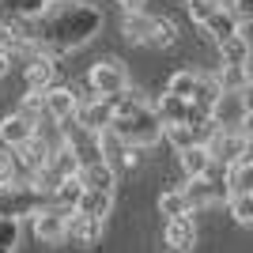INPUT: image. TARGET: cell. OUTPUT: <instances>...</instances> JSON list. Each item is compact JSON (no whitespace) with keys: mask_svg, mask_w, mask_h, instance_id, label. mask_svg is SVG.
<instances>
[{"mask_svg":"<svg viewBox=\"0 0 253 253\" xmlns=\"http://www.w3.org/2000/svg\"><path fill=\"white\" fill-rule=\"evenodd\" d=\"M155 114H159V121H163V128L167 125H189V117H193V106L185 102V98H178V95H159V102H155Z\"/></svg>","mask_w":253,"mask_h":253,"instance_id":"obj_17","label":"cell"},{"mask_svg":"<svg viewBox=\"0 0 253 253\" xmlns=\"http://www.w3.org/2000/svg\"><path fill=\"white\" fill-rule=\"evenodd\" d=\"M215 49H219V57H223V64H227V68H246V61L253 57V45H250V38H246V34H234L231 42L215 45Z\"/></svg>","mask_w":253,"mask_h":253,"instance_id":"obj_22","label":"cell"},{"mask_svg":"<svg viewBox=\"0 0 253 253\" xmlns=\"http://www.w3.org/2000/svg\"><path fill=\"white\" fill-rule=\"evenodd\" d=\"M197 80H201V72H197V68H178V72L167 80V95H178V98H185V102H189L193 91H197Z\"/></svg>","mask_w":253,"mask_h":253,"instance_id":"obj_26","label":"cell"},{"mask_svg":"<svg viewBox=\"0 0 253 253\" xmlns=\"http://www.w3.org/2000/svg\"><path fill=\"white\" fill-rule=\"evenodd\" d=\"M159 215H167V219L193 215L189 201H185V193H181V189H163V193H159Z\"/></svg>","mask_w":253,"mask_h":253,"instance_id":"obj_25","label":"cell"},{"mask_svg":"<svg viewBox=\"0 0 253 253\" xmlns=\"http://www.w3.org/2000/svg\"><path fill=\"white\" fill-rule=\"evenodd\" d=\"M87 87L95 91V98H114V95L132 91V80H128L125 61H117V57H102V61H95V64H91V72H87Z\"/></svg>","mask_w":253,"mask_h":253,"instance_id":"obj_5","label":"cell"},{"mask_svg":"<svg viewBox=\"0 0 253 253\" xmlns=\"http://www.w3.org/2000/svg\"><path fill=\"white\" fill-rule=\"evenodd\" d=\"M31 227H34V238L42 246H61L64 238H68V211H61V208H45V211H38L31 219Z\"/></svg>","mask_w":253,"mask_h":253,"instance_id":"obj_10","label":"cell"},{"mask_svg":"<svg viewBox=\"0 0 253 253\" xmlns=\"http://www.w3.org/2000/svg\"><path fill=\"white\" fill-rule=\"evenodd\" d=\"M231 215L242 227H253V193H246V197H234L231 201Z\"/></svg>","mask_w":253,"mask_h":253,"instance_id":"obj_31","label":"cell"},{"mask_svg":"<svg viewBox=\"0 0 253 253\" xmlns=\"http://www.w3.org/2000/svg\"><path fill=\"white\" fill-rule=\"evenodd\" d=\"M102 231H106V223L76 211V215H68V238H64V242L80 246V250H95V246L102 242Z\"/></svg>","mask_w":253,"mask_h":253,"instance_id":"obj_14","label":"cell"},{"mask_svg":"<svg viewBox=\"0 0 253 253\" xmlns=\"http://www.w3.org/2000/svg\"><path fill=\"white\" fill-rule=\"evenodd\" d=\"M114 4H121V11H125V15H132V11H144V0H114Z\"/></svg>","mask_w":253,"mask_h":253,"instance_id":"obj_34","label":"cell"},{"mask_svg":"<svg viewBox=\"0 0 253 253\" xmlns=\"http://www.w3.org/2000/svg\"><path fill=\"white\" fill-rule=\"evenodd\" d=\"M185 8H189V19L197 23V27H208L211 19H215V11H223L219 4H215V0H189V4H185Z\"/></svg>","mask_w":253,"mask_h":253,"instance_id":"obj_29","label":"cell"},{"mask_svg":"<svg viewBox=\"0 0 253 253\" xmlns=\"http://www.w3.org/2000/svg\"><path fill=\"white\" fill-rule=\"evenodd\" d=\"M163 242L170 253H189L197 246V219L193 215H181V219H167L163 227Z\"/></svg>","mask_w":253,"mask_h":253,"instance_id":"obj_13","label":"cell"},{"mask_svg":"<svg viewBox=\"0 0 253 253\" xmlns=\"http://www.w3.org/2000/svg\"><path fill=\"white\" fill-rule=\"evenodd\" d=\"M181 193H185V201H189V208H211V204H231L234 193L231 185H227V170H211L208 178H197V181H185L181 185Z\"/></svg>","mask_w":253,"mask_h":253,"instance_id":"obj_6","label":"cell"},{"mask_svg":"<svg viewBox=\"0 0 253 253\" xmlns=\"http://www.w3.org/2000/svg\"><path fill=\"white\" fill-rule=\"evenodd\" d=\"M19 227H23V223L0 219V246H4V250H11V253H15V246H19Z\"/></svg>","mask_w":253,"mask_h":253,"instance_id":"obj_32","label":"cell"},{"mask_svg":"<svg viewBox=\"0 0 253 253\" xmlns=\"http://www.w3.org/2000/svg\"><path fill=\"white\" fill-rule=\"evenodd\" d=\"M163 140H170V148L178 151H189V148H197V136H193V125H167L163 128Z\"/></svg>","mask_w":253,"mask_h":253,"instance_id":"obj_28","label":"cell"},{"mask_svg":"<svg viewBox=\"0 0 253 253\" xmlns=\"http://www.w3.org/2000/svg\"><path fill=\"white\" fill-rule=\"evenodd\" d=\"M42 98H45V117H49V121H57V125L76 121V114H80V95H76L72 87L53 84V87L42 91Z\"/></svg>","mask_w":253,"mask_h":253,"instance_id":"obj_8","label":"cell"},{"mask_svg":"<svg viewBox=\"0 0 253 253\" xmlns=\"http://www.w3.org/2000/svg\"><path fill=\"white\" fill-rule=\"evenodd\" d=\"M0 23H4V11H0Z\"/></svg>","mask_w":253,"mask_h":253,"instance_id":"obj_40","label":"cell"},{"mask_svg":"<svg viewBox=\"0 0 253 253\" xmlns=\"http://www.w3.org/2000/svg\"><path fill=\"white\" fill-rule=\"evenodd\" d=\"M110 208H114V193H95V189H87L76 211H80V215H91V219H98V223H106Z\"/></svg>","mask_w":253,"mask_h":253,"instance_id":"obj_24","label":"cell"},{"mask_svg":"<svg viewBox=\"0 0 253 253\" xmlns=\"http://www.w3.org/2000/svg\"><path fill=\"white\" fill-rule=\"evenodd\" d=\"M227 95L223 91V84H219V76H208V72H201V80H197V91H193V98H189V106L197 110V114H215V106H219V98Z\"/></svg>","mask_w":253,"mask_h":253,"instance_id":"obj_15","label":"cell"},{"mask_svg":"<svg viewBox=\"0 0 253 253\" xmlns=\"http://www.w3.org/2000/svg\"><path fill=\"white\" fill-rule=\"evenodd\" d=\"M15 61H19V57H15L11 49H0V76H8V72H11V64H15Z\"/></svg>","mask_w":253,"mask_h":253,"instance_id":"obj_33","label":"cell"},{"mask_svg":"<svg viewBox=\"0 0 253 253\" xmlns=\"http://www.w3.org/2000/svg\"><path fill=\"white\" fill-rule=\"evenodd\" d=\"M125 38L136 45H151V49H170L178 42V23L170 15L132 11V15H125Z\"/></svg>","mask_w":253,"mask_h":253,"instance_id":"obj_3","label":"cell"},{"mask_svg":"<svg viewBox=\"0 0 253 253\" xmlns=\"http://www.w3.org/2000/svg\"><path fill=\"white\" fill-rule=\"evenodd\" d=\"M0 253H11V250H4V246H0Z\"/></svg>","mask_w":253,"mask_h":253,"instance_id":"obj_39","label":"cell"},{"mask_svg":"<svg viewBox=\"0 0 253 253\" xmlns=\"http://www.w3.org/2000/svg\"><path fill=\"white\" fill-rule=\"evenodd\" d=\"M114 117H117V95L114 98H87V102H80L76 121L84 128H91V132H106V128L114 125Z\"/></svg>","mask_w":253,"mask_h":253,"instance_id":"obj_11","label":"cell"},{"mask_svg":"<svg viewBox=\"0 0 253 253\" xmlns=\"http://www.w3.org/2000/svg\"><path fill=\"white\" fill-rule=\"evenodd\" d=\"M19 114L31 117V121H42V117H45V98H42V91H27V95L19 98Z\"/></svg>","mask_w":253,"mask_h":253,"instance_id":"obj_30","label":"cell"},{"mask_svg":"<svg viewBox=\"0 0 253 253\" xmlns=\"http://www.w3.org/2000/svg\"><path fill=\"white\" fill-rule=\"evenodd\" d=\"M178 163H181V170H185V178H189V181L208 178L211 170H215V163H211V151H208V148H189V151H181Z\"/></svg>","mask_w":253,"mask_h":253,"instance_id":"obj_19","label":"cell"},{"mask_svg":"<svg viewBox=\"0 0 253 253\" xmlns=\"http://www.w3.org/2000/svg\"><path fill=\"white\" fill-rule=\"evenodd\" d=\"M215 4H219L223 11H234V4H238V0H215Z\"/></svg>","mask_w":253,"mask_h":253,"instance_id":"obj_38","label":"cell"},{"mask_svg":"<svg viewBox=\"0 0 253 253\" xmlns=\"http://www.w3.org/2000/svg\"><path fill=\"white\" fill-rule=\"evenodd\" d=\"M185 4H189V0H185Z\"/></svg>","mask_w":253,"mask_h":253,"instance_id":"obj_41","label":"cell"},{"mask_svg":"<svg viewBox=\"0 0 253 253\" xmlns=\"http://www.w3.org/2000/svg\"><path fill=\"white\" fill-rule=\"evenodd\" d=\"M242 163H253V136H246V159Z\"/></svg>","mask_w":253,"mask_h":253,"instance_id":"obj_36","label":"cell"},{"mask_svg":"<svg viewBox=\"0 0 253 253\" xmlns=\"http://www.w3.org/2000/svg\"><path fill=\"white\" fill-rule=\"evenodd\" d=\"M242 102H246V114H253V84L242 91Z\"/></svg>","mask_w":253,"mask_h":253,"instance_id":"obj_35","label":"cell"},{"mask_svg":"<svg viewBox=\"0 0 253 253\" xmlns=\"http://www.w3.org/2000/svg\"><path fill=\"white\" fill-rule=\"evenodd\" d=\"M102 159H106V167H114V170L136 167V148H128L114 128H106V132H102Z\"/></svg>","mask_w":253,"mask_h":253,"instance_id":"obj_16","label":"cell"},{"mask_svg":"<svg viewBox=\"0 0 253 253\" xmlns=\"http://www.w3.org/2000/svg\"><path fill=\"white\" fill-rule=\"evenodd\" d=\"M53 80H57V61L53 57L38 53V57L27 61V91H45V87H53Z\"/></svg>","mask_w":253,"mask_h":253,"instance_id":"obj_18","label":"cell"},{"mask_svg":"<svg viewBox=\"0 0 253 253\" xmlns=\"http://www.w3.org/2000/svg\"><path fill=\"white\" fill-rule=\"evenodd\" d=\"M211 163L219 170H234L246 159V132H219V136L208 144Z\"/></svg>","mask_w":253,"mask_h":253,"instance_id":"obj_12","label":"cell"},{"mask_svg":"<svg viewBox=\"0 0 253 253\" xmlns=\"http://www.w3.org/2000/svg\"><path fill=\"white\" fill-rule=\"evenodd\" d=\"M204 34H208L215 45H223V42H231L234 34H242V23H238L234 11H215V19L204 27Z\"/></svg>","mask_w":253,"mask_h":253,"instance_id":"obj_21","label":"cell"},{"mask_svg":"<svg viewBox=\"0 0 253 253\" xmlns=\"http://www.w3.org/2000/svg\"><path fill=\"white\" fill-rule=\"evenodd\" d=\"M117 136L125 140L128 148H155L159 140H163V121H159L155 106H148L136 91H125V95H117V117L114 125H110Z\"/></svg>","mask_w":253,"mask_h":253,"instance_id":"obj_2","label":"cell"},{"mask_svg":"<svg viewBox=\"0 0 253 253\" xmlns=\"http://www.w3.org/2000/svg\"><path fill=\"white\" fill-rule=\"evenodd\" d=\"M80 181H84V189H95V193H114L117 170H114V167H106V163H95V167L80 170Z\"/></svg>","mask_w":253,"mask_h":253,"instance_id":"obj_23","label":"cell"},{"mask_svg":"<svg viewBox=\"0 0 253 253\" xmlns=\"http://www.w3.org/2000/svg\"><path fill=\"white\" fill-rule=\"evenodd\" d=\"M227 185H231L234 197L253 193V163H238L234 170H227Z\"/></svg>","mask_w":253,"mask_h":253,"instance_id":"obj_27","label":"cell"},{"mask_svg":"<svg viewBox=\"0 0 253 253\" xmlns=\"http://www.w3.org/2000/svg\"><path fill=\"white\" fill-rule=\"evenodd\" d=\"M11 27L23 42H31L38 53L57 61V57L80 49L95 38L98 27H102V11L87 0H57L38 19H23V23H11Z\"/></svg>","mask_w":253,"mask_h":253,"instance_id":"obj_1","label":"cell"},{"mask_svg":"<svg viewBox=\"0 0 253 253\" xmlns=\"http://www.w3.org/2000/svg\"><path fill=\"white\" fill-rule=\"evenodd\" d=\"M49 208V197L34 189V185H0V219H11V223H23V219H34L38 211Z\"/></svg>","mask_w":253,"mask_h":253,"instance_id":"obj_4","label":"cell"},{"mask_svg":"<svg viewBox=\"0 0 253 253\" xmlns=\"http://www.w3.org/2000/svg\"><path fill=\"white\" fill-rule=\"evenodd\" d=\"M34 136H38V121L23 117L19 110H15V114H8L4 121H0V148L11 151V155H15V151H23Z\"/></svg>","mask_w":253,"mask_h":253,"instance_id":"obj_9","label":"cell"},{"mask_svg":"<svg viewBox=\"0 0 253 253\" xmlns=\"http://www.w3.org/2000/svg\"><path fill=\"white\" fill-rule=\"evenodd\" d=\"M84 181H80V174L76 178H64L61 185H57V193H53V208L68 211V215H76V208H80V201H84Z\"/></svg>","mask_w":253,"mask_h":253,"instance_id":"obj_20","label":"cell"},{"mask_svg":"<svg viewBox=\"0 0 253 253\" xmlns=\"http://www.w3.org/2000/svg\"><path fill=\"white\" fill-rule=\"evenodd\" d=\"M242 132H246V136H253V114H246V121H242Z\"/></svg>","mask_w":253,"mask_h":253,"instance_id":"obj_37","label":"cell"},{"mask_svg":"<svg viewBox=\"0 0 253 253\" xmlns=\"http://www.w3.org/2000/svg\"><path fill=\"white\" fill-rule=\"evenodd\" d=\"M64 128V151L80 163V170L95 167V163H106L102 159V132H91V128H84L80 121H68Z\"/></svg>","mask_w":253,"mask_h":253,"instance_id":"obj_7","label":"cell"}]
</instances>
